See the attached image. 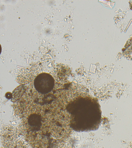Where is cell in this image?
I'll return each mask as SVG.
<instances>
[{
  "mask_svg": "<svg viewBox=\"0 0 132 148\" xmlns=\"http://www.w3.org/2000/svg\"><path fill=\"white\" fill-rule=\"evenodd\" d=\"M33 84L35 88L38 92L46 94L53 90L55 85V80L50 74L42 73L35 77Z\"/></svg>",
  "mask_w": 132,
  "mask_h": 148,
  "instance_id": "6da1fadb",
  "label": "cell"
},
{
  "mask_svg": "<svg viewBox=\"0 0 132 148\" xmlns=\"http://www.w3.org/2000/svg\"><path fill=\"white\" fill-rule=\"evenodd\" d=\"M28 123L30 125L33 127H40L41 123V119L39 114H31L28 118Z\"/></svg>",
  "mask_w": 132,
  "mask_h": 148,
  "instance_id": "7a4b0ae2",
  "label": "cell"
},
{
  "mask_svg": "<svg viewBox=\"0 0 132 148\" xmlns=\"http://www.w3.org/2000/svg\"><path fill=\"white\" fill-rule=\"evenodd\" d=\"M10 94H11V93H8L6 95V97L8 98V99H9V98H11V97H11V96H12V95H10Z\"/></svg>",
  "mask_w": 132,
  "mask_h": 148,
  "instance_id": "3957f363",
  "label": "cell"
}]
</instances>
